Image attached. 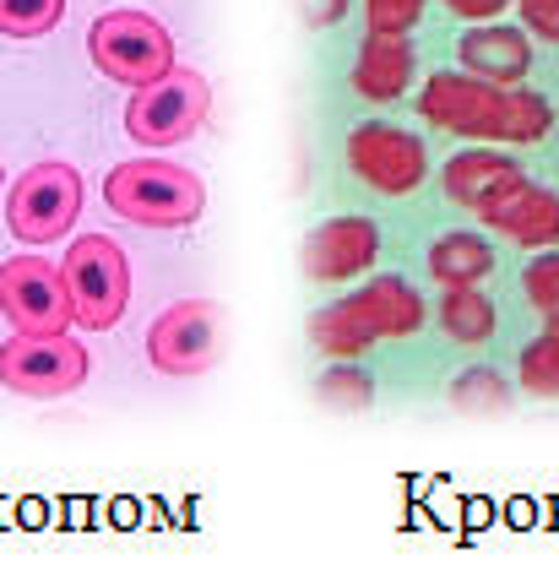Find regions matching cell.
Masks as SVG:
<instances>
[{"label": "cell", "instance_id": "1", "mask_svg": "<svg viewBox=\"0 0 559 570\" xmlns=\"http://www.w3.org/2000/svg\"><path fill=\"white\" fill-rule=\"evenodd\" d=\"M419 120H430L451 136H478V141H511L532 147L555 131V104L532 88H494L468 71H434L419 92Z\"/></svg>", "mask_w": 559, "mask_h": 570}, {"label": "cell", "instance_id": "2", "mask_svg": "<svg viewBox=\"0 0 559 570\" xmlns=\"http://www.w3.org/2000/svg\"><path fill=\"white\" fill-rule=\"evenodd\" d=\"M104 202L115 218L136 223V228H185V223L202 218L207 185H202V175L164 164V158H130V164L109 169Z\"/></svg>", "mask_w": 559, "mask_h": 570}, {"label": "cell", "instance_id": "3", "mask_svg": "<svg viewBox=\"0 0 559 570\" xmlns=\"http://www.w3.org/2000/svg\"><path fill=\"white\" fill-rule=\"evenodd\" d=\"M207 115H213V82L196 66H174L169 77H158V82L130 92L126 136L136 147L158 153V147H174V141L196 136L207 126Z\"/></svg>", "mask_w": 559, "mask_h": 570}, {"label": "cell", "instance_id": "4", "mask_svg": "<svg viewBox=\"0 0 559 570\" xmlns=\"http://www.w3.org/2000/svg\"><path fill=\"white\" fill-rule=\"evenodd\" d=\"M87 55L120 88H147V82H158V77L174 71L169 28L153 22L147 11H104L87 28Z\"/></svg>", "mask_w": 559, "mask_h": 570}, {"label": "cell", "instance_id": "5", "mask_svg": "<svg viewBox=\"0 0 559 570\" xmlns=\"http://www.w3.org/2000/svg\"><path fill=\"white\" fill-rule=\"evenodd\" d=\"M60 277H66V294H71V309H77V326L109 332V326L126 315L130 266H126V250H120L109 234L71 239V250H66V262H60Z\"/></svg>", "mask_w": 559, "mask_h": 570}, {"label": "cell", "instance_id": "6", "mask_svg": "<svg viewBox=\"0 0 559 570\" xmlns=\"http://www.w3.org/2000/svg\"><path fill=\"white\" fill-rule=\"evenodd\" d=\"M77 218H82V175L71 164H33L11 185L6 223L22 245H55Z\"/></svg>", "mask_w": 559, "mask_h": 570}, {"label": "cell", "instance_id": "7", "mask_svg": "<svg viewBox=\"0 0 559 570\" xmlns=\"http://www.w3.org/2000/svg\"><path fill=\"white\" fill-rule=\"evenodd\" d=\"M223 353V309L213 299H179L147 326V364L158 375H207Z\"/></svg>", "mask_w": 559, "mask_h": 570}, {"label": "cell", "instance_id": "8", "mask_svg": "<svg viewBox=\"0 0 559 570\" xmlns=\"http://www.w3.org/2000/svg\"><path fill=\"white\" fill-rule=\"evenodd\" d=\"M87 381V348L71 332L33 337L17 332L0 343V386L17 396H66Z\"/></svg>", "mask_w": 559, "mask_h": 570}, {"label": "cell", "instance_id": "9", "mask_svg": "<svg viewBox=\"0 0 559 570\" xmlns=\"http://www.w3.org/2000/svg\"><path fill=\"white\" fill-rule=\"evenodd\" d=\"M347 169L381 196H413L430 175V153L408 126L364 120V126L347 131Z\"/></svg>", "mask_w": 559, "mask_h": 570}, {"label": "cell", "instance_id": "10", "mask_svg": "<svg viewBox=\"0 0 559 570\" xmlns=\"http://www.w3.org/2000/svg\"><path fill=\"white\" fill-rule=\"evenodd\" d=\"M0 315L11 321V332H33V337L66 332L77 309H71L60 266L39 262V256H17L0 266Z\"/></svg>", "mask_w": 559, "mask_h": 570}, {"label": "cell", "instance_id": "11", "mask_svg": "<svg viewBox=\"0 0 559 570\" xmlns=\"http://www.w3.org/2000/svg\"><path fill=\"white\" fill-rule=\"evenodd\" d=\"M381 256V228L370 218H332L321 228H310L300 250V266L310 283H343V277H359L364 266Z\"/></svg>", "mask_w": 559, "mask_h": 570}, {"label": "cell", "instance_id": "12", "mask_svg": "<svg viewBox=\"0 0 559 570\" xmlns=\"http://www.w3.org/2000/svg\"><path fill=\"white\" fill-rule=\"evenodd\" d=\"M478 218L489 223L500 239L511 245H527V250H549L559 245V196L532 185V179H517L506 196H494Z\"/></svg>", "mask_w": 559, "mask_h": 570}, {"label": "cell", "instance_id": "13", "mask_svg": "<svg viewBox=\"0 0 559 570\" xmlns=\"http://www.w3.org/2000/svg\"><path fill=\"white\" fill-rule=\"evenodd\" d=\"M343 305L353 309V321H359L370 337H413V332L424 326V299H419V288L402 283V277H370L359 294H347Z\"/></svg>", "mask_w": 559, "mask_h": 570}, {"label": "cell", "instance_id": "14", "mask_svg": "<svg viewBox=\"0 0 559 570\" xmlns=\"http://www.w3.org/2000/svg\"><path fill=\"white\" fill-rule=\"evenodd\" d=\"M462 71L478 82H494V88H517L521 77L532 71V45L521 28L506 22H478L473 33L462 39Z\"/></svg>", "mask_w": 559, "mask_h": 570}, {"label": "cell", "instance_id": "15", "mask_svg": "<svg viewBox=\"0 0 559 570\" xmlns=\"http://www.w3.org/2000/svg\"><path fill=\"white\" fill-rule=\"evenodd\" d=\"M517 179H527V169H521L517 158H506V153H457L451 164H445V175H440V185H445V196L457 202V207H468V213H483L494 196H506Z\"/></svg>", "mask_w": 559, "mask_h": 570}, {"label": "cell", "instance_id": "16", "mask_svg": "<svg viewBox=\"0 0 559 570\" xmlns=\"http://www.w3.org/2000/svg\"><path fill=\"white\" fill-rule=\"evenodd\" d=\"M413 82V45L402 33H364L353 60V92L370 104H391Z\"/></svg>", "mask_w": 559, "mask_h": 570}, {"label": "cell", "instance_id": "17", "mask_svg": "<svg viewBox=\"0 0 559 570\" xmlns=\"http://www.w3.org/2000/svg\"><path fill=\"white\" fill-rule=\"evenodd\" d=\"M489 272H494V245L473 228L440 234L430 245V277L440 288H478Z\"/></svg>", "mask_w": 559, "mask_h": 570}, {"label": "cell", "instance_id": "18", "mask_svg": "<svg viewBox=\"0 0 559 570\" xmlns=\"http://www.w3.org/2000/svg\"><path fill=\"white\" fill-rule=\"evenodd\" d=\"M500 315H494V299L478 294V288H445L440 299V332L457 343V348H483L494 337Z\"/></svg>", "mask_w": 559, "mask_h": 570}, {"label": "cell", "instance_id": "19", "mask_svg": "<svg viewBox=\"0 0 559 570\" xmlns=\"http://www.w3.org/2000/svg\"><path fill=\"white\" fill-rule=\"evenodd\" d=\"M310 343L326 353V358H347V364H353V358H364V353H370L375 337L353 321V309L347 305H326V309H315V315H310Z\"/></svg>", "mask_w": 559, "mask_h": 570}, {"label": "cell", "instance_id": "20", "mask_svg": "<svg viewBox=\"0 0 559 570\" xmlns=\"http://www.w3.org/2000/svg\"><path fill=\"white\" fill-rule=\"evenodd\" d=\"M517 381L521 392L532 396H559V321H549L517 358Z\"/></svg>", "mask_w": 559, "mask_h": 570}, {"label": "cell", "instance_id": "21", "mask_svg": "<svg viewBox=\"0 0 559 570\" xmlns=\"http://www.w3.org/2000/svg\"><path fill=\"white\" fill-rule=\"evenodd\" d=\"M66 17V0H0V33L6 39H43Z\"/></svg>", "mask_w": 559, "mask_h": 570}, {"label": "cell", "instance_id": "22", "mask_svg": "<svg viewBox=\"0 0 559 570\" xmlns=\"http://www.w3.org/2000/svg\"><path fill=\"white\" fill-rule=\"evenodd\" d=\"M451 402L462 413H506L511 407V386L494 375V370H468L457 386H451Z\"/></svg>", "mask_w": 559, "mask_h": 570}, {"label": "cell", "instance_id": "23", "mask_svg": "<svg viewBox=\"0 0 559 570\" xmlns=\"http://www.w3.org/2000/svg\"><path fill=\"white\" fill-rule=\"evenodd\" d=\"M315 392H321V402H326V407L359 413V407H370V402H375V381H370L364 370H353V364L343 358V370H326Z\"/></svg>", "mask_w": 559, "mask_h": 570}, {"label": "cell", "instance_id": "24", "mask_svg": "<svg viewBox=\"0 0 559 570\" xmlns=\"http://www.w3.org/2000/svg\"><path fill=\"white\" fill-rule=\"evenodd\" d=\"M521 294L543 321H559V250H543L538 262H527L521 272Z\"/></svg>", "mask_w": 559, "mask_h": 570}, {"label": "cell", "instance_id": "25", "mask_svg": "<svg viewBox=\"0 0 559 570\" xmlns=\"http://www.w3.org/2000/svg\"><path fill=\"white\" fill-rule=\"evenodd\" d=\"M424 17V0H364V33H402Z\"/></svg>", "mask_w": 559, "mask_h": 570}, {"label": "cell", "instance_id": "26", "mask_svg": "<svg viewBox=\"0 0 559 570\" xmlns=\"http://www.w3.org/2000/svg\"><path fill=\"white\" fill-rule=\"evenodd\" d=\"M527 33H543L549 45H559V0H517Z\"/></svg>", "mask_w": 559, "mask_h": 570}, {"label": "cell", "instance_id": "27", "mask_svg": "<svg viewBox=\"0 0 559 570\" xmlns=\"http://www.w3.org/2000/svg\"><path fill=\"white\" fill-rule=\"evenodd\" d=\"M300 11H304V22H310V28H332V22L347 11V0H304Z\"/></svg>", "mask_w": 559, "mask_h": 570}, {"label": "cell", "instance_id": "28", "mask_svg": "<svg viewBox=\"0 0 559 570\" xmlns=\"http://www.w3.org/2000/svg\"><path fill=\"white\" fill-rule=\"evenodd\" d=\"M445 6H451V17H468V22H494L506 0H445Z\"/></svg>", "mask_w": 559, "mask_h": 570}, {"label": "cell", "instance_id": "29", "mask_svg": "<svg viewBox=\"0 0 559 570\" xmlns=\"http://www.w3.org/2000/svg\"><path fill=\"white\" fill-rule=\"evenodd\" d=\"M0 179H6V169H0Z\"/></svg>", "mask_w": 559, "mask_h": 570}]
</instances>
